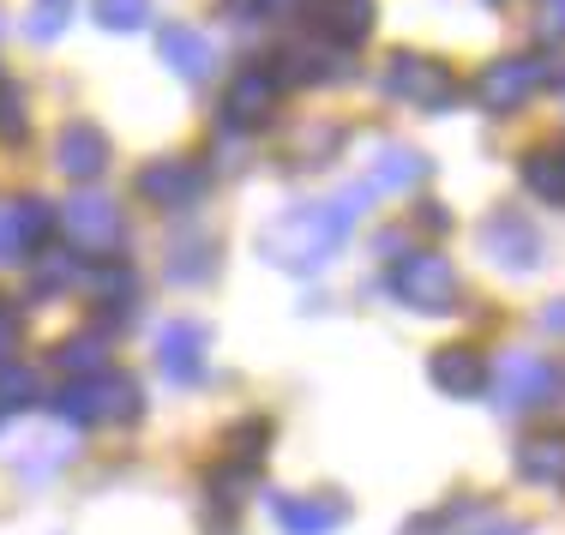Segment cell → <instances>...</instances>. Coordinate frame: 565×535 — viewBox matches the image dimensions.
<instances>
[{"mask_svg": "<svg viewBox=\"0 0 565 535\" xmlns=\"http://www.w3.org/2000/svg\"><path fill=\"white\" fill-rule=\"evenodd\" d=\"M343 235H349V223L331 211V199L326 205H289L282 217H271L259 229V259L301 277V271H319V265L338 259Z\"/></svg>", "mask_w": 565, "mask_h": 535, "instance_id": "cell-1", "label": "cell"}, {"mask_svg": "<svg viewBox=\"0 0 565 535\" xmlns=\"http://www.w3.org/2000/svg\"><path fill=\"white\" fill-rule=\"evenodd\" d=\"M385 97L409 103V109H427V115H446L457 103V78H451L446 61L409 55V49H403V55L385 61Z\"/></svg>", "mask_w": 565, "mask_h": 535, "instance_id": "cell-2", "label": "cell"}, {"mask_svg": "<svg viewBox=\"0 0 565 535\" xmlns=\"http://www.w3.org/2000/svg\"><path fill=\"white\" fill-rule=\"evenodd\" d=\"M392 289H397L403 307H415V313H451L457 296H463L457 265L439 259V253H403L397 271H392Z\"/></svg>", "mask_w": 565, "mask_h": 535, "instance_id": "cell-3", "label": "cell"}, {"mask_svg": "<svg viewBox=\"0 0 565 535\" xmlns=\"http://www.w3.org/2000/svg\"><path fill=\"white\" fill-rule=\"evenodd\" d=\"M488 379H493V392H500V409L518 416V409L547 404V397L565 385V373L547 355H535V350H505L500 367H488Z\"/></svg>", "mask_w": 565, "mask_h": 535, "instance_id": "cell-4", "label": "cell"}, {"mask_svg": "<svg viewBox=\"0 0 565 535\" xmlns=\"http://www.w3.org/2000/svg\"><path fill=\"white\" fill-rule=\"evenodd\" d=\"M554 78V66L542 55H511V61H488V73L476 78V103L488 115H518L535 90Z\"/></svg>", "mask_w": 565, "mask_h": 535, "instance_id": "cell-5", "label": "cell"}, {"mask_svg": "<svg viewBox=\"0 0 565 535\" xmlns=\"http://www.w3.org/2000/svg\"><path fill=\"white\" fill-rule=\"evenodd\" d=\"M61 229H66V240H73L78 253H90V259H115L120 240H127V217H120L115 199L85 193V199H73V205L61 211Z\"/></svg>", "mask_w": 565, "mask_h": 535, "instance_id": "cell-6", "label": "cell"}, {"mask_svg": "<svg viewBox=\"0 0 565 535\" xmlns=\"http://www.w3.org/2000/svg\"><path fill=\"white\" fill-rule=\"evenodd\" d=\"M481 253H488L500 271L523 277L542 265V235H535L530 217H518V211H493L488 223H481Z\"/></svg>", "mask_w": 565, "mask_h": 535, "instance_id": "cell-7", "label": "cell"}, {"mask_svg": "<svg viewBox=\"0 0 565 535\" xmlns=\"http://www.w3.org/2000/svg\"><path fill=\"white\" fill-rule=\"evenodd\" d=\"M139 199L157 211H186L205 199V169L193 157H157V163L139 169Z\"/></svg>", "mask_w": 565, "mask_h": 535, "instance_id": "cell-8", "label": "cell"}, {"mask_svg": "<svg viewBox=\"0 0 565 535\" xmlns=\"http://www.w3.org/2000/svg\"><path fill=\"white\" fill-rule=\"evenodd\" d=\"M277 78H271V66H241L235 78H228V90H223V120L228 127H265L271 120V103H277Z\"/></svg>", "mask_w": 565, "mask_h": 535, "instance_id": "cell-9", "label": "cell"}, {"mask_svg": "<svg viewBox=\"0 0 565 535\" xmlns=\"http://www.w3.org/2000/svg\"><path fill=\"white\" fill-rule=\"evenodd\" d=\"M205 325H193V319H169L163 331H157V367L169 373L174 385H199L205 379Z\"/></svg>", "mask_w": 565, "mask_h": 535, "instance_id": "cell-10", "label": "cell"}, {"mask_svg": "<svg viewBox=\"0 0 565 535\" xmlns=\"http://www.w3.org/2000/svg\"><path fill=\"white\" fill-rule=\"evenodd\" d=\"M109 132L97 127V120H66L61 127V139H55V163H61V175H73V181H97L103 169H109Z\"/></svg>", "mask_w": 565, "mask_h": 535, "instance_id": "cell-11", "label": "cell"}, {"mask_svg": "<svg viewBox=\"0 0 565 535\" xmlns=\"http://www.w3.org/2000/svg\"><path fill=\"white\" fill-rule=\"evenodd\" d=\"M427 181V157L415 151V145H373V157H367V186L373 193H409V186H422Z\"/></svg>", "mask_w": 565, "mask_h": 535, "instance_id": "cell-12", "label": "cell"}, {"mask_svg": "<svg viewBox=\"0 0 565 535\" xmlns=\"http://www.w3.org/2000/svg\"><path fill=\"white\" fill-rule=\"evenodd\" d=\"M277 517L289 535H331L349 524V505H343V493H301V500H282Z\"/></svg>", "mask_w": 565, "mask_h": 535, "instance_id": "cell-13", "label": "cell"}, {"mask_svg": "<svg viewBox=\"0 0 565 535\" xmlns=\"http://www.w3.org/2000/svg\"><path fill=\"white\" fill-rule=\"evenodd\" d=\"M157 49H163V61H169V73H181L186 85H205L211 78V36L205 31H193V24H169L163 36H157Z\"/></svg>", "mask_w": 565, "mask_h": 535, "instance_id": "cell-14", "label": "cell"}, {"mask_svg": "<svg viewBox=\"0 0 565 535\" xmlns=\"http://www.w3.org/2000/svg\"><path fill=\"white\" fill-rule=\"evenodd\" d=\"M313 24H319L326 43L355 49V43H367V31H373V0H313Z\"/></svg>", "mask_w": 565, "mask_h": 535, "instance_id": "cell-15", "label": "cell"}, {"mask_svg": "<svg viewBox=\"0 0 565 535\" xmlns=\"http://www.w3.org/2000/svg\"><path fill=\"white\" fill-rule=\"evenodd\" d=\"M518 475L530 481V488L565 493V434H535V439H523Z\"/></svg>", "mask_w": 565, "mask_h": 535, "instance_id": "cell-16", "label": "cell"}, {"mask_svg": "<svg viewBox=\"0 0 565 535\" xmlns=\"http://www.w3.org/2000/svg\"><path fill=\"white\" fill-rule=\"evenodd\" d=\"M427 373H434V385L446 397H481L488 392V361H481V350H439Z\"/></svg>", "mask_w": 565, "mask_h": 535, "instance_id": "cell-17", "label": "cell"}, {"mask_svg": "<svg viewBox=\"0 0 565 535\" xmlns=\"http://www.w3.org/2000/svg\"><path fill=\"white\" fill-rule=\"evenodd\" d=\"M73 451H78V446H73L66 434H36L24 451H12V475H19V481H49L55 470H66V463H73Z\"/></svg>", "mask_w": 565, "mask_h": 535, "instance_id": "cell-18", "label": "cell"}, {"mask_svg": "<svg viewBox=\"0 0 565 535\" xmlns=\"http://www.w3.org/2000/svg\"><path fill=\"white\" fill-rule=\"evenodd\" d=\"M523 186L547 205H565V145H535L523 157Z\"/></svg>", "mask_w": 565, "mask_h": 535, "instance_id": "cell-19", "label": "cell"}, {"mask_svg": "<svg viewBox=\"0 0 565 535\" xmlns=\"http://www.w3.org/2000/svg\"><path fill=\"white\" fill-rule=\"evenodd\" d=\"M90 397H97V421H139L145 404H139V385L127 373H97L90 379Z\"/></svg>", "mask_w": 565, "mask_h": 535, "instance_id": "cell-20", "label": "cell"}, {"mask_svg": "<svg viewBox=\"0 0 565 535\" xmlns=\"http://www.w3.org/2000/svg\"><path fill=\"white\" fill-rule=\"evenodd\" d=\"M73 277H78V259H73V253H61V247L31 253V296H36V301H55L61 289H73Z\"/></svg>", "mask_w": 565, "mask_h": 535, "instance_id": "cell-21", "label": "cell"}, {"mask_svg": "<svg viewBox=\"0 0 565 535\" xmlns=\"http://www.w3.org/2000/svg\"><path fill=\"white\" fill-rule=\"evenodd\" d=\"M7 211H12V229H19L24 253H43V247H49V235H55V211H49V199L24 193V199H12Z\"/></svg>", "mask_w": 565, "mask_h": 535, "instance_id": "cell-22", "label": "cell"}, {"mask_svg": "<svg viewBox=\"0 0 565 535\" xmlns=\"http://www.w3.org/2000/svg\"><path fill=\"white\" fill-rule=\"evenodd\" d=\"M217 271V240L211 235H181L174 240V259H169V277L174 283H199V277Z\"/></svg>", "mask_w": 565, "mask_h": 535, "instance_id": "cell-23", "label": "cell"}, {"mask_svg": "<svg viewBox=\"0 0 565 535\" xmlns=\"http://www.w3.org/2000/svg\"><path fill=\"white\" fill-rule=\"evenodd\" d=\"M55 367L73 379H97V373H109V350H103V338H66L55 350Z\"/></svg>", "mask_w": 565, "mask_h": 535, "instance_id": "cell-24", "label": "cell"}, {"mask_svg": "<svg viewBox=\"0 0 565 535\" xmlns=\"http://www.w3.org/2000/svg\"><path fill=\"white\" fill-rule=\"evenodd\" d=\"M265 446H271V421L265 416H247V421H235L228 427V463H259L265 458Z\"/></svg>", "mask_w": 565, "mask_h": 535, "instance_id": "cell-25", "label": "cell"}, {"mask_svg": "<svg viewBox=\"0 0 565 535\" xmlns=\"http://www.w3.org/2000/svg\"><path fill=\"white\" fill-rule=\"evenodd\" d=\"M36 397H43L36 373L19 367V361H7V367H0V416H12V409H31Z\"/></svg>", "mask_w": 565, "mask_h": 535, "instance_id": "cell-26", "label": "cell"}, {"mask_svg": "<svg viewBox=\"0 0 565 535\" xmlns=\"http://www.w3.org/2000/svg\"><path fill=\"white\" fill-rule=\"evenodd\" d=\"M103 31H145L151 24V0H97Z\"/></svg>", "mask_w": 565, "mask_h": 535, "instance_id": "cell-27", "label": "cell"}, {"mask_svg": "<svg viewBox=\"0 0 565 535\" xmlns=\"http://www.w3.org/2000/svg\"><path fill=\"white\" fill-rule=\"evenodd\" d=\"M61 24H66V7H61V0H43V7L31 12V24H24V31H31L36 43H49V36H61Z\"/></svg>", "mask_w": 565, "mask_h": 535, "instance_id": "cell-28", "label": "cell"}, {"mask_svg": "<svg viewBox=\"0 0 565 535\" xmlns=\"http://www.w3.org/2000/svg\"><path fill=\"white\" fill-rule=\"evenodd\" d=\"M535 36H542V43H565V0H547V7H542Z\"/></svg>", "mask_w": 565, "mask_h": 535, "instance_id": "cell-29", "label": "cell"}, {"mask_svg": "<svg viewBox=\"0 0 565 535\" xmlns=\"http://www.w3.org/2000/svg\"><path fill=\"white\" fill-rule=\"evenodd\" d=\"M19 259H31V253H24L19 229H12V211L0 205V265H19Z\"/></svg>", "mask_w": 565, "mask_h": 535, "instance_id": "cell-30", "label": "cell"}, {"mask_svg": "<svg viewBox=\"0 0 565 535\" xmlns=\"http://www.w3.org/2000/svg\"><path fill=\"white\" fill-rule=\"evenodd\" d=\"M241 12H247V19H282V12L295 7V0H235Z\"/></svg>", "mask_w": 565, "mask_h": 535, "instance_id": "cell-31", "label": "cell"}, {"mask_svg": "<svg viewBox=\"0 0 565 535\" xmlns=\"http://www.w3.org/2000/svg\"><path fill=\"white\" fill-rule=\"evenodd\" d=\"M451 517H457V512H427V517H415V524L403 529V535H446Z\"/></svg>", "mask_w": 565, "mask_h": 535, "instance_id": "cell-32", "label": "cell"}, {"mask_svg": "<svg viewBox=\"0 0 565 535\" xmlns=\"http://www.w3.org/2000/svg\"><path fill=\"white\" fill-rule=\"evenodd\" d=\"M12 350H19V319H12L7 307H0V367L12 361Z\"/></svg>", "mask_w": 565, "mask_h": 535, "instance_id": "cell-33", "label": "cell"}, {"mask_svg": "<svg viewBox=\"0 0 565 535\" xmlns=\"http://www.w3.org/2000/svg\"><path fill=\"white\" fill-rule=\"evenodd\" d=\"M542 325H547V331H565V307H559V301H554V307H547V313H542Z\"/></svg>", "mask_w": 565, "mask_h": 535, "instance_id": "cell-34", "label": "cell"}, {"mask_svg": "<svg viewBox=\"0 0 565 535\" xmlns=\"http://www.w3.org/2000/svg\"><path fill=\"white\" fill-rule=\"evenodd\" d=\"M476 535H523V524H488V529H476Z\"/></svg>", "mask_w": 565, "mask_h": 535, "instance_id": "cell-35", "label": "cell"}, {"mask_svg": "<svg viewBox=\"0 0 565 535\" xmlns=\"http://www.w3.org/2000/svg\"><path fill=\"white\" fill-rule=\"evenodd\" d=\"M7 90H12V78H7V66H0V97H7Z\"/></svg>", "mask_w": 565, "mask_h": 535, "instance_id": "cell-36", "label": "cell"}]
</instances>
